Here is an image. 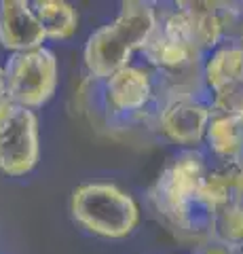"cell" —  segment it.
Here are the masks:
<instances>
[{
	"mask_svg": "<svg viewBox=\"0 0 243 254\" xmlns=\"http://www.w3.org/2000/svg\"><path fill=\"white\" fill-rule=\"evenodd\" d=\"M231 199L222 165L201 150H180L163 168L150 189L152 208L188 237L209 240L216 210Z\"/></svg>",
	"mask_w": 243,
	"mask_h": 254,
	"instance_id": "6da1fadb",
	"label": "cell"
},
{
	"mask_svg": "<svg viewBox=\"0 0 243 254\" xmlns=\"http://www.w3.org/2000/svg\"><path fill=\"white\" fill-rule=\"evenodd\" d=\"M159 17V6L144 0H129L121 4L119 15L97 28L87 38L83 49V62L87 76L106 81L110 74L131 66L136 51H142L150 38Z\"/></svg>",
	"mask_w": 243,
	"mask_h": 254,
	"instance_id": "7a4b0ae2",
	"label": "cell"
},
{
	"mask_svg": "<svg viewBox=\"0 0 243 254\" xmlns=\"http://www.w3.org/2000/svg\"><path fill=\"white\" fill-rule=\"evenodd\" d=\"M70 212L85 231L104 240H123L140 222L138 201L112 182H87L74 189Z\"/></svg>",
	"mask_w": 243,
	"mask_h": 254,
	"instance_id": "3957f363",
	"label": "cell"
},
{
	"mask_svg": "<svg viewBox=\"0 0 243 254\" xmlns=\"http://www.w3.org/2000/svg\"><path fill=\"white\" fill-rule=\"evenodd\" d=\"M97 106L110 125L152 123L156 117V76L152 70L125 66L99 81Z\"/></svg>",
	"mask_w": 243,
	"mask_h": 254,
	"instance_id": "277c9868",
	"label": "cell"
},
{
	"mask_svg": "<svg viewBox=\"0 0 243 254\" xmlns=\"http://www.w3.org/2000/svg\"><path fill=\"white\" fill-rule=\"evenodd\" d=\"M214 106L207 89L156 93L154 129L163 140L180 146L182 150H199L205 144V136L214 121Z\"/></svg>",
	"mask_w": 243,
	"mask_h": 254,
	"instance_id": "5b68a950",
	"label": "cell"
},
{
	"mask_svg": "<svg viewBox=\"0 0 243 254\" xmlns=\"http://www.w3.org/2000/svg\"><path fill=\"white\" fill-rule=\"evenodd\" d=\"M140 53L156 74L186 72L203 66L205 60L194 47L188 17L178 2L169 9H159L156 26Z\"/></svg>",
	"mask_w": 243,
	"mask_h": 254,
	"instance_id": "8992f818",
	"label": "cell"
},
{
	"mask_svg": "<svg viewBox=\"0 0 243 254\" xmlns=\"http://www.w3.org/2000/svg\"><path fill=\"white\" fill-rule=\"evenodd\" d=\"M6 98L23 108H43L57 91L59 62L49 47L11 53L4 64Z\"/></svg>",
	"mask_w": 243,
	"mask_h": 254,
	"instance_id": "52a82bcc",
	"label": "cell"
},
{
	"mask_svg": "<svg viewBox=\"0 0 243 254\" xmlns=\"http://www.w3.org/2000/svg\"><path fill=\"white\" fill-rule=\"evenodd\" d=\"M41 133L34 110L6 98L0 102V174L23 178L38 165Z\"/></svg>",
	"mask_w": 243,
	"mask_h": 254,
	"instance_id": "ba28073f",
	"label": "cell"
},
{
	"mask_svg": "<svg viewBox=\"0 0 243 254\" xmlns=\"http://www.w3.org/2000/svg\"><path fill=\"white\" fill-rule=\"evenodd\" d=\"M203 83L214 113L243 123V45L224 41L203 60Z\"/></svg>",
	"mask_w": 243,
	"mask_h": 254,
	"instance_id": "9c48e42d",
	"label": "cell"
},
{
	"mask_svg": "<svg viewBox=\"0 0 243 254\" xmlns=\"http://www.w3.org/2000/svg\"><path fill=\"white\" fill-rule=\"evenodd\" d=\"M45 30L28 0H0V47L21 53L45 47Z\"/></svg>",
	"mask_w": 243,
	"mask_h": 254,
	"instance_id": "30bf717a",
	"label": "cell"
},
{
	"mask_svg": "<svg viewBox=\"0 0 243 254\" xmlns=\"http://www.w3.org/2000/svg\"><path fill=\"white\" fill-rule=\"evenodd\" d=\"M241 142H243V123L229 117L216 115L205 136L209 161L222 163V165H235L241 150Z\"/></svg>",
	"mask_w": 243,
	"mask_h": 254,
	"instance_id": "8fae6325",
	"label": "cell"
},
{
	"mask_svg": "<svg viewBox=\"0 0 243 254\" xmlns=\"http://www.w3.org/2000/svg\"><path fill=\"white\" fill-rule=\"evenodd\" d=\"M34 13L45 30L47 41H68L78 30V11L66 0H34Z\"/></svg>",
	"mask_w": 243,
	"mask_h": 254,
	"instance_id": "7c38bea8",
	"label": "cell"
},
{
	"mask_svg": "<svg viewBox=\"0 0 243 254\" xmlns=\"http://www.w3.org/2000/svg\"><path fill=\"white\" fill-rule=\"evenodd\" d=\"M207 242L222 244L226 248H243V208L239 203L229 199L216 210Z\"/></svg>",
	"mask_w": 243,
	"mask_h": 254,
	"instance_id": "4fadbf2b",
	"label": "cell"
},
{
	"mask_svg": "<svg viewBox=\"0 0 243 254\" xmlns=\"http://www.w3.org/2000/svg\"><path fill=\"white\" fill-rule=\"evenodd\" d=\"M218 165H222V163H218ZM222 168L226 170V176H229L231 199L243 208V172H239L235 165H222Z\"/></svg>",
	"mask_w": 243,
	"mask_h": 254,
	"instance_id": "5bb4252c",
	"label": "cell"
},
{
	"mask_svg": "<svg viewBox=\"0 0 243 254\" xmlns=\"http://www.w3.org/2000/svg\"><path fill=\"white\" fill-rule=\"evenodd\" d=\"M6 100V76H4V66H0V102Z\"/></svg>",
	"mask_w": 243,
	"mask_h": 254,
	"instance_id": "9a60e30c",
	"label": "cell"
},
{
	"mask_svg": "<svg viewBox=\"0 0 243 254\" xmlns=\"http://www.w3.org/2000/svg\"><path fill=\"white\" fill-rule=\"evenodd\" d=\"M235 168H237L239 172H243V142H241V150H239V157H237V161H235Z\"/></svg>",
	"mask_w": 243,
	"mask_h": 254,
	"instance_id": "2e32d148",
	"label": "cell"
}]
</instances>
